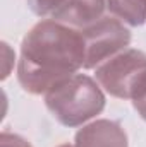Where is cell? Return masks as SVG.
I'll use <instances>...</instances> for the list:
<instances>
[{
    "mask_svg": "<svg viewBox=\"0 0 146 147\" xmlns=\"http://www.w3.org/2000/svg\"><path fill=\"white\" fill-rule=\"evenodd\" d=\"M84 60L81 31L55 19H43L23 38L17 79L24 91L46 94L84 67Z\"/></svg>",
    "mask_w": 146,
    "mask_h": 147,
    "instance_id": "cell-1",
    "label": "cell"
},
{
    "mask_svg": "<svg viewBox=\"0 0 146 147\" xmlns=\"http://www.w3.org/2000/svg\"><path fill=\"white\" fill-rule=\"evenodd\" d=\"M45 105L59 123L79 127L103 111L105 94L96 80L74 74L45 94Z\"/></svg>",
    "mask_w": 146,
    "mask_h": 147,
    "instance_id": "cell-2",
    "label": "cell"
},
{
    "mask_svg": "<svg viewBox=\"0 0 146 147\" xmlns=\"http://www.w3.org/2000/svg\"><path fill=\"white\" fill-rule=\"evenodd\" d=\"M96 82L119 99H132L146 77V53L126 48L96 67Z\"/></svg>",
    "mask_w": 146,
    "mask_h": 147,
    "instance_id": "cell-3",
    "label": "cell"
},
{
    "mask_svg": "<svg viewBox=\"0 0 146 147\" xmlns=\"http://www.w3.org/2000/svg\"><path fill=\"white\" fill-rule=\"evenodd\" d=\"M79 31L83 34L86 48L84 69L100 67L103 62L124 51L131 43V31L126 28V22L113 17L112 14L103 16L96 22Z\"/></svg>",
    "mask_w": 146,
    "mask_h": 147,
    "instance_id": "cell-4",
    "label": "cell"
},
{
    "mask_svg": "<svg viewBox=\"0 0 146 147\" xmlns=\"http://www.w3.org/2000/svg\"><path fill=\"white\" fill-rule=\"evenodd\" d=\"M74 147H129V142L120 123L103 118L84 125L76 134Z\"/></svg>",
    "mask_w": 146,
    "mask_h": 147,
    "instance_id": "cell-5",
    "label": "cell"
},
{
    "mask_svg": "<svg viewBox=\"0 0 146 147\" xmlns=\"http://www.w3.org/2000/svg\"><path fill=\"white\" fill-rule=\"evenodd\" d=\"M107 0H65V3L52 16V19L83 29L105 16Z\"/></svg>",
    "mask_w": 146,
    "mask_h": 147,
    "instance_id": "cell-6",
    "label": "cell"
},
{
    "mask_svg": "<svg viewBox=\"0 0 146 147\" xmlns=\"http://www.w3.org/2000/svg\"><path fill=\"white\" fill-rule=\"evenodd\" d=\"M107 9L129 26H141L146 21V0H107Z\"/></svg>",
    "mask_w": 146,
    "mask_h": 147,
    "instance_id": "cell-7",
    "label": "cell"
},
{
    "mask_svg": "<svg viewBox=\"0 0 146 147\" xmlns=\"http://www.w3.org/2000/svg\"><path fill=\"white\" fill-rule=\"evenodd\" d=\"M29 9L36 14V16H53L64 3L65 0H26Z\"/></svg>",
    "mask_w": 146,
    "mask_h": 147,
    "instance_id": "cell-8",
    "label": "cell"
},
{
    "mask_svg": "<svg viewBox=\"0 0 146 147\" xmlns=\"http://www.w3.org/2000/svg\"><path fill=\"white\" fill-rule=\"evenodd\" d=\"M131 101H132L136 111L141 115V118L146 120V77H145V80L141 82V86L138 87V91H136V94L132 96Z\"/></svg>",
    "mask_w": 146,
    "mask_h": 147,
    "instance_id": "cell-9",
    "label": "cell"
},
{
    "mask_svg": "<svg viewBox=\"0 0 146 147\" xmlns=\"http://www.w3.org/2000/svg\"><path fill=\"white\" fill-rule=\"evenodd\" d=\"M0 147H33L24 137L10 132H2L0 135Z\"/></svg>",
    "mask_w": 146,
    "mask_h": 147,
    "instance_id": "cell-10",
    "label": "cell"
},
{
    "mask_svg": "<svg viewBox=\"0 0 146 147\" xmlns=\"http://www.w3.org/2000/svg\"><path fill=\"white\" fill-rule=\"evenodd\" d=\"M57 147H74V146H71V144H60V146H57Z\"/></svg>",
    "mask_w": 146,
    "mask_h": 147,
    "instance_id": "cell-11",
    "label": "cell"
}]
</instances>
